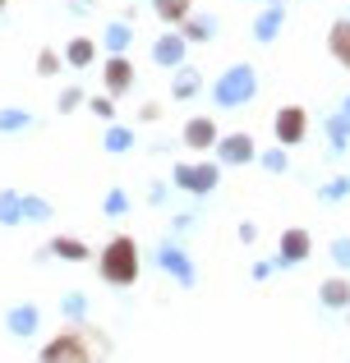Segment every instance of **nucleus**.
<instances>
[{"mask_svg":"<svg viewBox=\"0 0 350 363\" xmlns=\"http://www.w3.org/2000/svg\"><path fill=\"white\" fill-rule=\"evenodd\" d=\"M106 354H111V340L102 331L74 327V331H60L55 340H46L37 363H102Z\"/></svg>","mask_w":350,"mask_h":363,"instance_id":"1","label":"nucleus"},{"mask_svg":"<svg viewBox=\"0 0 350 363\" xmlns=\"http://www.w3.org/2000/svg\"><path fill=\"white\" fill-rule=\"evenodd\" d=\"M318 299H323V308H350V281L346 276H332V281H323L318 285Z\"/></svg>","mask_w":350,"mask_h":363,"instance_id":"18","label":"nucleus"},{"mask_svg":"<svg viewBox=\"0 0 350 363\" xmlns=\"http://www.w3.org/2000/svg\"><path fill=\"white\" fill-rule=\"evenodd\" d=\"M70 9H74V14H88V9H92V0H70Z\"/></svg>","mask_w":350,"mask_h":363,"instance_id":"40","label":"nucleus"},{"mask_svg":"<svg viewBox=\"0 0 350 363\" xmlns=\"http://www.w3.org/2000/svg\"><path fill=\"white\" fill-rule=\"evenodd\" d=\"M318 198H323V203H341V198H350V179H327V184L318 189Z\"/></svg>","mask_w":350,"mask_h":363,"instance_id":"30","label":"nucleus"},{"mask_svg":"<svg viewBox=\"0 0 350 363\" xmlns=\"http://www.w3.org/2000/svg\"><path fill=\"white\" fill-rule=\"evenodd\" d=\"M23 221L28 225L51 221V203H46V198H37V194H23Z\"/></svg>","mask_w":350,"mask_h":363,"instance_id":"27","label":"nucleus"},{"mask_svg":"<svg viewBox=\"0 0 350 363\" xmlns=\"http://www.w3.org/2000/svg\"><path fill=\"white\" fill-rule=\"evenodd\" d=\"M240 240H244V244H253V240H258V225L244 221V225H240Z\"/></svg>","mask_w":350,"mask_h":363,"instance_id":"39","label":"nucleus"},{"mask_svg":"<svg viewBox=\"0 0 350 363\" xmlns=\"http://www.w3.org/2000/svg\"><path fill=\"white\" fill-rule=\"evenodd\" d=\"M153 9H157V18H162V23H185V18L194 14V5H189V0H153Z\"/></svg>","mask_w":350,"mask_h":363,"instance_id":"23","label":"nucleus"},{"mask_svg":"<svg viewBox=\"0 0 350 363\" xmlns=\"http://www.w3.org/2000/svg\"><path fill=\"white\" fill-rule=\"evenodd\" d=\"M327 257H332L341 272H350V235H341V240H332L327 244Z\"/></svg>","mask_w":350,"mask_h":363,"instance_id":"31","label":"nucleus"},{"mask_svg":"<svg viewBox=\"0 0 350 363\" xmlns=\"http://www.w3.org/2000/svg\"><path fill=\"white\" fill-rule=\"evenodd\" d=\"M5 327H9V336L33 340L37 331H42V308H37V303H14V308L5 313Z\"/></svg>","mask_w":350,"mask_h":363,"instance_id":"9","label":"nucleus"},{"mask_svg":"<svg viewBox=\"0 0 350 363\" xmlns=\"http://www.w3.org/2000/svg\"><path fill=\"white\" fill-rule=\"evenodd\" d=\"M97 272H102V281L106 285H134L138 281V244L129 240V235H116L106 248H102V262H97Z\"/></svg>","mask_w":350,"mask_h":363,"instance_id":"2","label":"nucleus"},{"mask_svg":"<svg viewBox=\"0 0 350 363\" xmlns=\"http://www.w3.org/2000/svg\"><path fill=\"white\" fill-rule=\"evenodd\" d=\"M185 55H189L185 33H162L153 42V65H162V69H180V65H185Z\"/></svg>","mask_w":350,"mask_h":363,"instance_id":"11","label":"nucleus"},{"mask_svg":"<svg viewBox=\"0 0 350 363\" xmlns=\"http://www.w3.org/2000/svg\"><path fill=\"white\" fill-rule=\"evenodd\" d=\"M37 74H42V79L60 74V55H55V51H42V55H37Z\"/></svg>","mask_w":350,"mask_h":363,"instance_id":"34","label":"nucleus"},{"mask_svg":"<svg viewBox=\"0 0 350 363\" xmlns=\"http://www.w3.org/2000/svg\"><path fill=\"white\" fill-rule=\"evenodd\" d=\"M272 133H277L281 147H300L309 138V111L305 106H281L272 116Z\"/></svg>","mask_w":350,"mask_h":363,"instance_id":"5","label":"nucleus"},{"mask_svg":"<svg viewBox=\"0 0 350 363\" xmlns=\"http://www.w3.org/2000/svg\"><path fill=\"white\" fill-rule=\"evenodd\" d=\"M175 79H171V97L175 101H189V97H198L203 92V74L194 69V65H180V69H171Z\"/></svg>","mask_w":350,"mask_h":363,"instance_id":"14","label":"nucleus"},{"mask_svg":"<svg viewBox=\"0 0 350 363\" xmlns=\"http://www.w3.org/2000/svg\"><path fill=\"white\" fill-rule=\"evenodd\" d=\"M268 5H281V0H268Z\"/></svg>","mask_w":350,"mask_h":363,"instance_id":"42","label":"nucleus"},{"mask_svg":"<svg viewBox=\"0 0 350 363\" xmlns=\"http://www.w3.org/2000/svg\"><path fill=\"white\" fill-rule=\"evenodd\" d=\"M281 23H286V9H281V5H268L258 18H253V42H263V46H268V42H277Z\"/></svg>","mask_w":350,"mask_h":363,"instance_id":"13","label":"nucleus"},{"mask_svg":"<svg viewBox=\"0 0 350 363\" xmlns=\"http://www.w3.org/2000/svg\"><path fill=\"white\" fill-rule=\"evenodd\" d=\"M88 111L97 120H116V97H111V92H106V97H88Z\"/></svg>","mask_w":350,"mask_h":363,"instance_id":"32","label":"nucleus"},{"mask_svg":"<svg viewBox=\"0 0 350 363\" xmlns=\"http://www.w3.org/2000/svg\"><path fill=\"white\" fill-rule=\"evenodd\" d=\"M157 267H162L166 276H175V281L185 285V290L198 281V272H194V262H189V253H185L180 244H171V240H166L162 248H157Z\"/></svg>","mask_w":350,"mask_h":363,"instance_id":"7","label":"nucleus"},{"mask_svg":"<svg viewBox=\"0 0 350 363\" xmlns=\"http://www.w3.org/2000/svg\"><path fill=\"white\" fill-rule=\"evenodd\" d=\"M185 147H194V152H212L217 147V138H222V129H217V120L212 116H194V120H185Z\"/></svg>","mask_w":350,"mask_h":363,"instance_id":"10","label":"nucleus"},{"mask_svg":"<svg viewBox=\"0 0 350 363\" xmlns=\"http://www.w3.org/2000/svg\"><path fill=\"white\" fill-rule=\"evenodd\" d=\"M309 253H314V235H309V230H300V225H290V230L281 235L277 267H300V262H309Z\"/></svg>","mask_w":350,"mask_h":363,"instance_id":"8","label":"nucleus"},{"mask_svg":"<svg viewBox=\"0 0 350 363\" xmlns=\"http://www.w3.org/2000/svg\"><path fill=\"white\" fill-rule=\"evenodd\" d=\"M148 203H153V207H162V203H166V184H162V179L148 189Z\"/></svg>","mask_w":350,"mask_h":363,"instance_id":"36","label":"nucleus"},{"mask_svg":"<svg viewBox=\"0 0 350 363\" xmlns=\"http://www.w3.org/2000/svg\"><path fill=\"white\" fill-rule=\"evenodd\" d=\"M46 248H51V257H60V262H88V257H92L88 244L74 240V235H60V240H51Z\"/></svg>","mask_w":350,"mask_h":363,"instance_id":"20","label":"nucleus"},{"mask_svg":"<svg viewBox=\"0 0 350 363\" xmlns=\"http://www.w3.org/2000/svg\"><path fill=\"white\" fill-rule=\"evenodd\" d=\"M272 267H277V262H253V281H268Z\"/></svg>","mask_w":350,"mask_h":363,"instance_id":"38","label":"nucleus"},{"mask_svg":"<svg viewBox=\"0 0 350 363\" xmlns=\"http://www.w3.org/2000/svg\"><path fill=\"white\" fill-rule=\"evenodd\" d=\"M138 120H143V124H153V120H162V106H157V101H148V106H143V111H138Z\"/></svg>","mask_w":350,"mask_h":363,"instance_id":"37","label":"nucleus"},{"mask_svg":"<svg viewBox=\"0 0 350 363\" xmlns=\"http://www.w3.org/2000/svg\"><path fill=\"white\" fill-rule=\"evenodd\" d=\"M102 79H106L111 97H120V92L134 88V65H129L125 55H106V60H102Z\"/></svg>","mask_w":350,"mask_h":363,"instance_id":"12","label":"nucleus"},{"mask_svg":"<svg viewBox=\"0 0 350 363\" xmlns=\"http://www.w3.org/2000/svg\"><path fill=\"white\" fill-rule=\"evenodd\" d=\"M258 161H263V170H272V175H286V170H290V157H286V147H268Z\"/></svg>","mask_w":350,"mask_h":363,"instance_id":"28","label":"nucleus"},{"mask_svg":"<svg viewBox=\"0 0 350 363\" xmlns=\"http://www.w3.org/2000/svg\"><path fill=\"white\" fill-rule=\"evenodd\" d=\"M102 212H106V216H125L129 212V194H125V189H111L106 203H102Z\"/></svg>","mask_w":350,"mask_h":363,"instance_id":"29","label":"nucleus"},{"mask_svg":"<svg viewBox=\"0 0 350 363\" xmlns=\"http://www.w3.org/2000/svg\"><path fill=\"white\" fill-rule=\"evenodd\" d=\"M323 129H327V157H346V147H350V120L346 116H332Z\"/></svg>","mask_w":350,"mask_h":363,"instance_id":"19","label":"nucleus"},{"mask_svg":"<svg viewBox=\"0 0 350 363\" xmlns=\"http://www.w3.org/2000/svg\"><path fill=\"white\" fill-rule=\"evenodd\" d=\"M102 46H106L111 55H125L129 46H134V28H129L125 18H116V23H106V28H102Z\"/></svg>","mask_w":350,"mask_h":363,"instance_id":"16","label":"nucleus"},{"mask_svg":"<svg viewBox=\"0 0 350 363\" xmlns=\"http://www.w3.org/2000/svg\"><path fill=\"white\" fill-rule=\"evenodd\" d=\"M18 221H23V194L5 189L0 194V225H18Z\"/></svg>","mask_w":350,"mask_h":363,"instance_id":"24","label":"nucleus"},{"mask_svg":"<svg viewBox=\"0 0 350 363\" xmlns=\"http://www.w3.org/2000/svg\"><path fill=\"white\" fill-rule=\"evenodd\" d=\"M92 60H97V42H92V37H74V42L65 46V65H74V69H88Z\"/></svg>","mask_w":350,"mask_h":363,"instance_id":"21","label":"nucleus"},{"mask_svg":"<svg viewBox=\"0 0 350 363\" xmlns=\"http://www.w3.org/2000/svg\"><path fill=\"white\" fill-rule=\"evenodd\" d=\"M194 221H198L194 212H180L175 221H171V230H175V235H189V230H194Z\"/></svg>","mask_w":350,"mask_h":363,"instance_id":"35","label":"nucleus"},{"mask_svg":"<svg viewBox=\"0 0 350 363\" xmlns=\"http://www.w3.org/2000/svg\"><path fill=\"white\" fill-rule=\"evenodd\" d=\"M102 147H106L111 157H125V152L134 147V129H125V124H111L106 138H102Z\"/></svg>","mask_w":350,"mask_h":363,"instance_id":"22","label":"nucleus"},{"mask_svg":"<svg viewBox=\"0 0 350 363\" xmlns=\"http://www.w3.org/2000/svg\"><path fill=\"white\" fill-rule=\"evenodd\" d=\"M60 313H65L70 322H83V318H88V294H83V290H65Z\"/></svg>","mask_w":350,"mask_h":363,"instance_id":"25","label":"nucleus"},{"mask_svg":"<svg viewBox=\"0 0 350 363\" xmlns=\"http://www.w3.org/2000/svg\"><path fill=\"white\" fill-rule=\"evenodd\" d=\"M175 189H185V194H212L217 184H222V161H180L175 175H171Z\"/></svg>","mask_w":350,"mask_h":363,"instance_id":"4","label":"nucleus"},{"mask_svg":"<svg viewBox=\"0 0 350 363\" xmlns=\"http://www.w3.org/2000/svg\"><path fill=\"white\" fill-rule=\"evenodd\" d=\"M341 116H346V120H350V97H346V101H341Z\"/></svg>","mask_w":350,"mask_h":363,"instance_id":"41","label":"nucleus"},{"mask_svg":"<svg viewBox=\"0 0 350 363\" xmlns=\"http://www.w3.org/2000/svg\"><path fill=\"white\" fill-rule=\"evenodd\" d=\"M83 101H88V97H83V88H74V83H70V88H65V92H60V101H55V106H60V111H65V116H70V111H74V106H83Z\"/></svg>","mask_w":350,"mask_h":363,"instance_id":"33","label":"nucleus"},{"mask_svg":"<svg viewBox=\"0 0 350 363\" xmlns=\"http://www.w3.org/2000/svg\"><path fill=\"white\" fill-rule=\"evenodd\" d=\"M327 51H332V60L350 69V18H337L332 33H327Z\"/></svg>","mask_w":350,"mask_h":363,"instance_id":"17","label":"nucleus"},{"mask_svg":"<svg viewBox=\"0 0 350 363\" xmlns=\"http://www.w3.org/2000/svg\"><path fill=\"white\" fill-rule=\"evenodd\" d=\"M258 97V69L253 65H231L222 79L212 83V101L222 111H235V106H249Z\"/></svg>","mask_w":350,"mask_h":363,"instance_id":"3","label":"nucleus"},{"mask_svg":"<svg viewBox=\"0 0 350 363\" xmlns=\"http://www.w3.org/2000/svg\"><path fill=\"white\" fill-rule=\"evenodd\" d=\"M212 152H217V161H222V166H249V161L258 157V152H253V133H244V129L222 133Z\"/></svg>","mask_w":350,"mask_h":363,"instance_id":"6","label":"nucleus"},{"mask_svg":"<svg viewBox=\"0 0 350 363\" xmlns=\"http://www.w3.org/2000/svg\"><path fill=\"white\" fill-rule=\"evenodd\" d=\"M180 33H185V42H212L222 33V23H217V14H189L180 23Z\"/></svg>","mask_w":350,"mask_h":363,"instance_id":"15","label":"nucleus"},{"mask_svg":"<svg viewBox=\"0 0 350 363\" xmlns=\"http://www.w3.org/2000/svg\"><path fill=\"white\" fill-rule=\"evenodd\" d=\"M18 129H33V111L5 106V111H0V133H18Z\"/></svg>","mask_w":350,"mask_h":363,"instance_id":"26","label":"nucleus"}]
</instances>
